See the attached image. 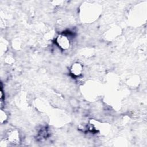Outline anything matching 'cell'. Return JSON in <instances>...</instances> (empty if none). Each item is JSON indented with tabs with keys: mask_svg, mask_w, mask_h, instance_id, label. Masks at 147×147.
Instances as JSON below:
<instances>
[{
	"mask_svg": "<svg viewBox=\"0 0 147 147\" xmlns=\"http://www.w3.org/2000/svg\"><path fill=\"white\" fill-rule=\"evenodd\" d=\"M57 42L59 45L62 48L65 49L69 45V40L65 36H60L57 38Z\"/></svg>",
	"mask_w": 147,
	"mask_h": 147,
	"instance_id": "cell-1",
	"label": "cell"
},
{
	"mask_svg": "<svg viewBox=\"0 0 147 147\" xmlns=\"http://www.w3.org/2000/svg\"><path fill=\"white\" fill-rule=\"evenodd\" d=\"M82 71V65L79 63H76V64H75L74 65H73V66L72 67V68H71L72 73L75 76L80 75L81 74Z\"/></svg>",
	"mask_w": 147,
	"mask_h": 147,
	"instance_id": "cell-2",
	"label": "cell"
},
{
	"mask_svg": "<svg viewBox=\"0 0 147 147\" xmlns=\"http://www.w3.org/2000/svg\"><path fill=\"white\" fill-rule=\"evenodd\" d=\"M8 139L10 141L13 143H16L19 141V136L18 133L15 131H12L10 132V134H8Z\"/></svg>",
	"mask_w": 147,
	"mask_h": 147,
	"instance_id": "cell-3",
	"label": "cell"
}]
</instances>
